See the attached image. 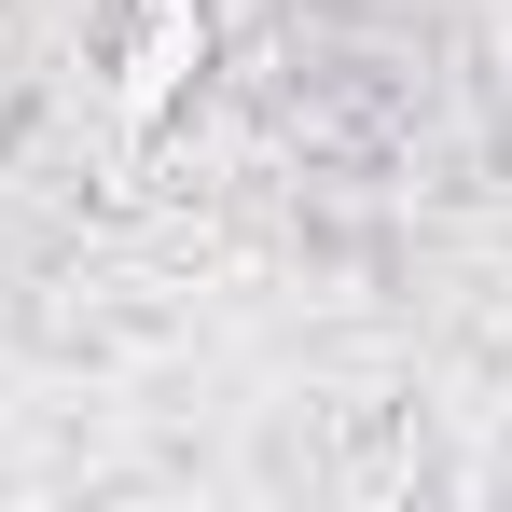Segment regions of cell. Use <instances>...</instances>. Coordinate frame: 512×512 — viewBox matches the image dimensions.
Listing matches in <instances>:
<instances>
[{
  "label": "cell",
  "mask_w": 512,
  "mask_h": 512,
  "mask_svg": "<svg viewBox=\"0 0 512 512\" xmlns=\"http://www.w3.org/2000/svg\"><path fill=\"white\" fill-rule=\"evenodd\" d=\"M208 70H222V14H208V0H111V14H97V97H111L125 139L180 125Z\"/></svg>",
  "instance_id": "6da1fadb"
}]
</instances>
